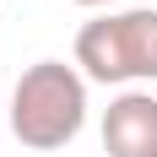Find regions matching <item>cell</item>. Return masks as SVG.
I'll use <instances>...</instances> for the list:
<instances>
[{"label": "cell", "instance_id": "3", "mask_svg": "<svg viewBox=\"0 0 157 157\" xmlns=\"http://www.w3.org/2000/svg\"><path fill=\"white\" fill-rule=\"evenodd\" d=\"M103 152L109 157H157V98L119 92L103 114Z\"/></svg>", "mask_w": 157, "mask_h": 157}, {"label": "cell", "instance_id": "2", "mask_svg": "<svg viewBox=\"0 0 157 157\" xmlns=\"http://www.w3.org/2000/svg\"><path fill=\"white\" fill-rule=\"evenodd\" d=\"M76 65L87 81L125 87V81H157V11H103L76 33Z\"/></svg>", "mask_w": 157, "mask_h": 157}, {"label": "cell", "instance_id": "4", "mask_svg": "<svg viewBox=\"0 0 157 157\" xmlns=\"http://www.w3.org/2000/svg\"><path fill=\"white\" fill-rule=\"evenodd\" d=\"M76 6H114V0H76Z\"/></svg>", "mask_w": 157, "mask_h": 157}, {"label": "cell", "instance_id": "1", "mask_svg": "<svg viewBox=\"0 0 157 157\" xmlns=\"http://www.w3.org/2000/svg\"><path fill=\"white\" fill-rule=\"evenodd\" d=\"M11 136L33 152H60L87 125V76L65 60L27 65L11 87Z\"/></svg>", "mask_w": 157, "mask_h": 157}]
</instances>
